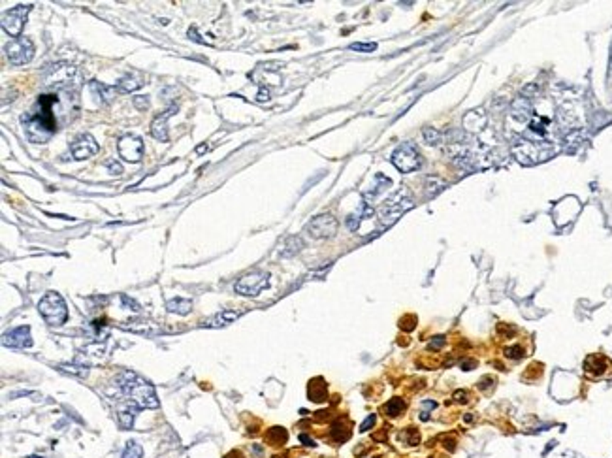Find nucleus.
I'll return each instance as SVG.
<instances>
[{
  "label": "nucleus",
  "instance_id": "obj_1",
  "mask_svg": "<svg viewBox=\"0 0 612 458\" xmlns=\"http://www.w3.org/2000/svg\"><path fill=\"white\" fill-rule=\"evenodd\" d=\"M70 112L77 114V97L70 87L42 92L34 108L21 117L25 136L33 144H48L63 124L72 121Z\"/></svg>",
  "mask_w": 612,
  "mask_h": 458
},
{
  "label": "nucleus",
  "instance_id": "obj_2",
  "mask_svg": "<svg viewBox=\"0 0 612 458\" xmlns=\"http://www.w3.org/2000/svg\"><path fill=\"white\" fill-rule=\"evenodd\" d=\"M117 387L123 393L124 400H129L140 410H153L159 408L155 388L149 381H145L134 372H121L117 376Z\"/></svg>",
  "mask_w": 612,
  "mask_h": 458
},
{
  "label": "nucleus",
  "instance_id": "obj_3",
  "mask_svg": "<svg viewBox=\"0 0 612 458\" xmlns=\"http://www.w3.org/2000/svg\"><path fill=\"white\" fill-rule=\"evenodd\" d=\"M38 311L49 326H63L68 321V307L59 292H48L38 304Z\"/></svg>",
  "mask_w": 612,
  "mask_h": 458
},
{
  "label": "nucleus",
  "instance_id": "obj_4",
  "mask_svg": "<svg viewBox=\"0 0 612 458\" xmlns=\"http://www.w3.org/2000/svg\"><path fill=\"white\" fill-rule=\"evenodd\" d=\"M413 208V200L409 198L405 191H397L394 196L385 202L379 210V221H381V227H390L394 223L399 219V217L405 213L407 210Z\"/></svg>",
  "mask_w": 612,
  "mask_h": 458
},
{
  "label": "nucleus",
  "instance_id": "obj_5",
  "mask_svg": "<svg viewBox=\"0 0 612 458\" xmlns=\"http://www.w3.org/2000/svg\"><path fill=\"white\" fill-rule=\"evenodd\" d=\"M392 164L403 174L419 170L420 164H422L419 147L414 146L413 142H405L399 147H396V151L392 153Z\"/></svg>",
  "mask_w": 612,
  "mask_h": 458
},
{
  "label": "nucleus",
  "instance_id": "obj_6",
  "mask_svg": "<svg viewBox=\"0 0 612 458\" xmlns=\"http://www.w3.org/2000/svg\"><path fill=\"white\" fill-rule=\"evenodd\" d=\"M269 285V274L262 270H252L236 281V292L243 297H257Z\"/></svg>",
  "mask_w": 612,
  "mask_h": 458
},
{
  "label": "nucleus",
  "instance_id": "obj_7",
  "mask_svg": "<svg viewBox=\"0 0 612 458\" xmlns=\"http://www.w3.org/2000/svg\"><path fill=\"white\" fill-rule=\"evenodd\" d=\"M33 10V4H19L16 8H11L2 16V28L6 34H10L14 38H21L23 28L27 23V17Z\"/></svg>",
  "mask_w": 612,
  "mask_h": 458
},
{
  "label": "nucleus",
  "instance_id": "obj_8",
  "mask_svg": "<svg viewBox=\"0 0 612 458\" xmlns=\"http://www.w3.org/2000/svg\"><path fill=\"white\" fill-rule=\"evenodd\" d=\"M6 57L10 60V65L14 66H21L31 63L34 57V43L33 40L27 38V36H21V38H14L8 46L4 48Z\"/></svg>",
  "mask_w": 612,
  "mask_h": 458
},
{
  "label": "nucleus",
  "instance_id": "obj_9",
  "mask_svg": "<svg viewBox=\"0 0 612 458\" xmlns=\"http://www.w3.org/2000/svg\"><path fill=\"white\" fill-rule=\"evenodd\" d=\"M119 156L127 162H140L144 156L145 146L144 140L136 134H124L117 142Z\"/></svg>",
  "mask_w": 612,
  "mask_h": 458
},
{
  "label": "nucleus",
  "instance_id": "obj_10",
  "mask_svg": "<svg viewBox=\"0 0 612 458\" xmlns=\"http://www.w3.org/2000/svg\"><path fill=\"white\" fill-rule=\"evenodd\" d=\"M75 74V68L66 63H57L51 65L48 70L43 72V83L45 85H53L55 89L60 87H70V81Z\"/></svg>",
  "mask_w": 612,
  "mask_h": 458
},
{
  "label": "nucleus",
  "instance_id": "obj_11",
  "mask_svg": "<svg viewBox=\"0 0 612 458\" xmlns=\"http://www.w3.org/2000/svg\"><path fill=\"white\" fill-rule=\"evenodd\" d=\"M307 232L311 238H332L338 232V219L330 213H323L311 219V223L307 225Z\"/></svg>",
  "mask_w": 612,
  "mask_h": 458
},
{
  "label": "nucleus",
  "instance_id": "obj_12",
  "mask_svg": "<svg viewBox=\"0 0 612 458\" xmlns=\"http://www.w3.org/2000/svg\"><path fill=\"white\" fill-rule=\"evenodd\" d=\"M70 151L75 161H85L89 156L97 155L98 144L91 134H80L70 146Z\"/></svg>",
  "mask_w": 612,
  "mask_h": 458
},
{
  "label": "nucleus",
  "instance_id": "obj_13",
  "mask_svg": "<svg viewBox=\"0 0 612 458\" xmlns=\"http://www.w3.org/2000/svg\"><path fill=\"white\" fill-rule=\"evenodd\" d=\"M2 344L6 347H14V349H27L33 345V336H31V329L28 326H19L10 332H6L2 336Z\"/></svg>",
  "mask_w": 612,
  "mask_h": 458
},
{
  "label": "nucleus",
  "instance_id": "obj_14",
  "mask_svg": "<svg viewBox=\"0 0 612 458\" xmlns=\"http://www.w3.org/2000/svg\"><path fill=\"white\" fill-rule=\"evenodd\" d=\"M176 112H178V106H176V104H172V106H168V110H164L161 115H156V117L153 119V123H151V136H153L155 140L168 142L166 121H168V117H172Z\"/></svg>",
  "mask_w": 612,
  "mask_h": 458
},
{
  "label": "nucleus",
  "instance_id": "obj_15",
  "mask_svg": "<svg viewBox=\"0 0 612 458\" xmlns=\"http://www.w3.org/2000/svg\"><path fill=\"white\" fill-rule=\"evenodd\" d=\"M121 329L136 332V334L145 336H159L162 334V329L156 323L149 321V319H132V321H124L121 323Z\"/></svg>",
  "mask_w": 612,
  "mask_h": 458
},
{
  "label": "nucleus",
  "instance_id": "obj_16",
  "mask_svg": "<svg viewBox=\"0 0 612 458\" xmlns=\"http://www.w3.org/2000/svg\"><path fill=\"white\" fill-rule=\"evenodd\" d=\"M611 368L612 362L603 355H590L584 361V372L591 376V378H603Z\"/></svg>",
  "mask_w": 612,
  "mask_h": 458
},
{
  "label": "nucleus",
  "instance_id": "obj_17",
  "mask_svg": "<svg viewBox=\"0 0 612 458\" xmlns=\"http://www.w3.org/2000/svg\"><path fill=\"white\" fill-rule=\"evenodd\" d=\"M89 87H91L92 97L97 98V102L100 104H109L113 100V97H115V92H119L117 87L106 85V83L97 80H92L91 83H89Z\"/></svg>",
  "mask_w": 612,
  "mask_h": 458
},
{
  "label": "nucleus",
  "instance_id": "obj_18",
  "mask_svg": "<svg viewBox=\"0 0 612 458\" xmlns=\"http://www.w3.org/2000/svg\"><path fill=\"white\" fill-rule=\"evenodd\" d=\"M138 405H134L132 402H124V405H119V411H117V419H119V425H121V428L123 430H129V428H132V425H134V419L136 415H138Z\"/></svg>",
  "mask_w": 612,
  "mask_h": 458
},
{
  "label": "nucleus",
  "instance_id": "obj_19",
  "mask_svg": "<svg viewBox=\"0 0 612 458\" xmlns=\"http://www.w3.org/2000/svg\"><path fill=\"white\" fill-rule=\"evenodd\" d=\"M237 317H240V313H237V311H230V309H225V311L215 313L213 317L205 319L204 326H208V329H222V326H228V324H230V323H234V321H236Z\"/></svg>",
  "mask_w": 612,
  "mask_h": 458
},
{
  "label": "nucleus",
  "instance_id": "obj_20",
  "mask_svg": "<svg viewBox=\"0 0 612 458\" xmlns=\"http://www.w3.org/2000/svg\"><path fill=\"white\" fill-rule=\"evenodd\" d=\"M309 398L313 402H324L326 400V383L323 379H313L309 383Z\"/></svg>",
  "mask_w": 612,
  "mask_h": 458
},
{
  "label": "nucleus",
  "instance_id": "obj_21",
  "mask_svg": "<svg viewBox=\"0 0 612 458\" xmlns=\"http://www.w3.org/2000/svg\"><path fill=\"white\" fill-rule=\"evenodd\" d=\"M168 311L170 313H178V315H187L190 309H193V302L190 300H185V298H173L166 304Z\"/></svg>",
  "mask_w": 612,
  "mask_h": 458
},
{
  "label": "nucleus",
  "instance_id": "obj_22",
  "mask_svg": "<svg viewBox=\"0 0 612 458\" xmlns=\"http://www.w3.org/2000/svg\"><path fill=\"white\" fill-rule=\"evenodd\" d=\"M144 85V81L136 80L132 76H124L117 81V91L119 92H134L138 91L140 87Z\"/></svg>",
  "mask_w": 612,
  "mask_h": 458
},
{
  "label": "nucleus",
  "instance_id": "obj_23",
  "mask_svg": "<svg viewBox=\"0 0 612 458\" xmlns=\"http://www.w3.org/2000/svg\"><path fill=\"white\" fill-rule=\"evenodd\" d=\"M403 410H405V402L402 398H392L385 405V411H387L388 417H397Z\"/></svg>",
  "mask_w": 612,
  "mask_h": 458
},
{
  "label": "nucleus",
  "instance_id": "obj_24",
  "mask_svg": "<svg viewBox=\"0 0 612 458\" xmlns=\"http://www.w3.org/2000/svg\"><path fill=\"white\" fill-rule=\"evenodd\" d=\"M141 454H144V449L138 442H129L123 451V458H141Z\"/></svg>",
  "mask_w": 612,
  "mask_h": 458
},
{
  "label": "nucleus",
  "instance_id": "obj_25",
  "mask_svg": "<svg viewBox=\"0 0 612 458\" xmlns=\"http://www.w3.org/2000/svg\"><path fill=\"white\" fill-rule=\"evenodd\" d=\"M422 136H424V142L428 146H437L441 142V132L439 130H435L434 127H426V129L422 130Z\"/></svg>",
  "mask_w": 612,
  "mask_h": 458
},
{
  "label": "nucleus",
  "instance_id": "obj_26",
  "mask_svg": "<svg viewBox=\"0 0 612 458\" xmlns=\"http://www.w3.org/2000/svg\"><path fill=\"white\" fill-rule=\"evenodd\" d=\"M286 430H283V428H279V426H275V428H272L268 434V440L269 442H274V445H283V443L286 442Z\"/></svg>",
  "mask_w": 612,
  "mask_h": 458
},
{
  "label": "nucleus",
  "instance_id": "obj_27",
  "mask_svg": "<svg viewBox=\"0 0 612 458\" xmlns=\"http://www.w3.org/2000/svg\"><path fill=\"white\" fill-rule=\"evenodd\" d=\"M505 355L509 356V358H512V361H520V358L526 356V349H524L522 345H512V347H507Z\"/></svg>",
  "mask_w": 612,
  "mask_h": 458
},
{
  "label": "nucleus",
  "instance_id": "obj_28",
  "mask_svg": "<svg viewBox=\"0 0 612 458\" xmlns=\"http://www.w3.org/2000/svg\"><path fill=\"white\" fill-rule=\"evenodd\" d=\"M286 245H290V249H289V251H286V253H285V257H289V255L298 253V251H300L301 245H304V243H301L300 238L292 236V238H289V240H286Z\"/></svg>",
  "mask_w": 612,
  "mask_h": 458
},
{
  "label": "nucleus",
  "instance_id": "obj_29",
  "mask_svg": "<svg viewBox=\"0 0 612 458\" xmlns=\"http://www.w3.org/2000/svg\"><path fill=\"white\" fill-rule=\"evenodd\" d=\"M104 164H106V168H108L112 176H121V174H123V166H121V162L115 161V159H108V161L104 162Z\"/></svg>",
  "mask_w": 612,
  "mask_h": 458
},
{
  "label": "nucleus",
  "instance_id": "obj_30",
  "mask_svg": "<svg viewBox=\"0 0 612 458\" xmlns=\"http://www.w3.org/2000/svg\"><path fill=\"white\" fill-rule=\"evenodd\" d=\"M350 49H353V51H362V53H371V51H375L377 49V43H353Z\"/></svg>",
  "mask_w": 612,
  "mask_h": 458
},
{
  "label": "nucleus",
  "instance_id": "obj_31",
  "mask_svg": "<svg viewBox=\"0 0 612 458\" xmlns=\"http://www.w3.org/2000/svg\"><path fill=\"white\" fill-rule=\"evenodd\" d=\"M60 370H65V372H72L75 373V376H87V368H81V366H60Z\"/></svg>",
  "mask_w": 612,
  "mask_h": 458
},
{
  "label": "nucleus",
  "instance_id": "obj_32",
  "mask_svg": "<svg viewBox=\"0 0 612 458\" xmlns=\"http://www.w3.org/2000/svg\"><path fill=\"white\" fill-rule=\"evenodd\" d=\"M132 102H134V106L138 110H147V108H149V98H147V97H134V100H132Z\"/></svg>",
  "mask_w": 612,
  "mask_h": 458
},
{
  "label": "nucleus",
  "instance_id": "obj_33",
  "mask_svg": "<svg viewBox=\"0 0 612 458\" xmlns=\"http://www.w3.org/2000/svg\"><path fill=\"white\" fill-rule=\"evenodd\" d=\"M373 425H375V415H370V417H367V419H365L364 422H362V425H360V432H367Z\"/></svg>",
  "mask_w": 612,
  "mask_h": 458
},
{
  "label": "nucleus",
  "instance_id": "obj_34",
  "mask_svg": "<svg viewBox=\"0 0 612 458\" xmlns=\"http://www.w3.org/2000/svg\"><path fill=\"white\" fill-rule=\"evenodd\" d=\"M121 300H123L124 306H129L130 309H134V311H140V306H138V304H136L134 300H132V298L127 297V294H123V297H121Z\"/></svg>",
  "mask_w": 612,
  "mask_h": 458
},
{
  "label": "nucleus",
  "instance_id": "obj_35",
  "mask_svg": "<svg viewBox=\"0 0 612 458\" xmlns=\"http://www.w3.org/2000/svg\"><path fill=\"white\" fill-rule=\"evenodd\" d=\"M443 345H445V338H443V336H437V340H434L430 344V349H435V351H439L441 347H443Z\"/></svg>",
  "mask_w": 612,
  "mask_h": 458
},
{
  "label": "nucleus",
  "instance_id": "obj_36",
  "mask_svg": "<svg viewBox=\"0 0 612 458\" xmlns=\"http://www.w3.org/2000/svg\"><path fill=\"white\" fill-rule=\"evenodd\" d=\"M473 366H477V361H463L462 362L463 370H473Z\"/></svg>",
  "mask_w": 612,
  "mask_h": 458
},
{
  "label": "nucleus",
  "instance_id": "obj_37",
  "mask_svg": "<svg viewBox=\"0 0 612 458\" xmlns=\"http://www.w3.org/2000/svg\"><path fill=\"white\" fill-rule=\"evenodd\" d=\"M268 91H260L258 92V100H268Z\"/></svg>",
  "mask_w": 612,
  "mask_h": 458
},
{
  "label": "nucleus",
  "instance_id": "obj_38",
  "mask_svg": "<svg viewBox=\"0 0 612 458\" xmlns=\"http://www.w3.org/2000/svg\"><path fill=\"white\" fill-rule=\"evenodd\" d=\"M196 151L198 153H204V151H208V146H200L198 149H196Z\"/></svg>",
  "mask_w": 612,
  "mask_h": 458
}]
</instances>
